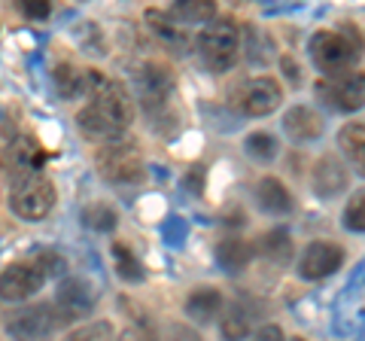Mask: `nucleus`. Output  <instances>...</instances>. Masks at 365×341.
Masks as SVG:
<instances>
[{
	"label": "nucleus",
	"mask_w": 365,
	"mask_h": 341,
	"mask_svg": "<svg viewBox=\"0 0 365 341\" xmlns=\"http://www.w3.org/2000/svg\"><path fill=\"white\" fill-rule=\"evenodd\" d=\"M250 341H287V335H283V329L277 323H265L250 335Z\"/></svg>",
	"instance_id": "2f4dec72"
},
{
	"label": "nucleus",
	"mask_w": 365,
	"mask_h": 341,
	"mask_svg": "<svg viewBox=\"0 0 365 341\" xmlns=\"http://www.w3.org/2000/svg\"><path fill=\"white\" fill-rule=\"evenodd\" d=\"M338 150L344 156V165L356 170L359 177H365V119H353L347 125H341Z\"/></svg>",
	"instance_id": "6ab92c4d"
},
{
	"label": "nucleus",
	"mask_w": 365,
	"mask_h": 341,
	"mask_svg": "<svg viewBox=\"0 0 365 341\" xmlns=\"http://www.w3.org/2000/svg\"><path fill=\"white\" fill-rule=\"evenodd\" d=\"M256 253L265 259L268 265H274V268H287V265L292 263V253H295L289 232L271 229L268 235H262L259 244H256Z\"/></svg>",
	"instance_id": "412c9836"
},
{
	"label": "nucleus",
	"mask_w": 365,
	"mask_h": 341,
	"mask_svg": "<svg viewBox=\"0 0 365 341\" xmlns=\"http://www.w3.org/2000/svg\"><path fill=\"white\" fill-rule=\"evenodd\" d=\"M46 283V271L40 268L37 259H28V263H13L0 271V299L9 305H21L34 299Z\"/></svg>",
	"instance_id": "9d476101"
},
{
	"label": "nucleus",
	"mask_w": 365,
	"mask_h": 341,
	"mask_svg": "<svg viewBox=\"0 0 365 341\" xmlns=\"http://www.w3.org/2000/svg\"><path fill=\"white\" fill-rule=\"evenodd\" d=\"M55 311H58L61 323H76V320H86V317L95 311L98 305V295L95 287L83 278H67L58 283V292H55Z\"/></svg>",
	"instance_id": "9b49d317"
},
{
	"label": "nucleus",
	"mask_w": 365,
	"mask_h": 341,
	"mask_svg": "<svg viewBox=\"0 0 365 341\" xmlns=\"http://www.w3.org/2000/svg\"><path fill=\"white\" fill-rule=\"evenodd\" d=\"M170 13L182 25H207L210 19H216V4H210V0H189V4H174Z\"/></svg>",
	"instance_id": "393cba45"
},
{
	"label": "nucleus",
	"mask_w": 365,
	"mask_h": 341,
	"mask_svg": "<svg viewBox=\"0 0 365 341\" xmlns=\"http://www.w3.org/2000/svg\"><path fill=\"white\" fill-rule=\"evenodd\" d=\"M244 153L259 165H271L280 156V141L268 131H253L244 138Z\"/></svg>",
	"instance_id": "b1692460"
},
{
	"label": "nucleus",
	"mask_w": 365,
	"mask_h": 341,
	"mask_svg": "<svg viewBox=\"0 0 365 341\" xmlns=\"http://www.w3.org/2000/svg\"><path fill=\"white\" fill-rule=\"evenodd\" d=\"M134 88H137V98H140L143 110L150 116H162V110L170 104V92H174V76L165 64L158 61H140L134 67Z\"/></svg>",
	"instance_id": "1a4fd4ad"
},
{
	"label": "nucleus",
	"mask_w": 365,
	"mask_h": 341,
	"mask_svg": "<svg viewBox=\"0 0 365 341\" xmlns=\"http://www.w3.org/2000/svg\"><path fill=\"white\" fill-rule=\"evenodd\" d=\"M146 25H150L153 37L162 43L165 49H170V52H186L189 49V43H192L189 25H182L170 9H146Z\"/></svg>",
	"instance_id": "2eb2a0df"
},
{
	"label": "nucleus",
	"mask_w": 365,
	"mask_h": 341,
	"mask_svg": "<svg viewBox=\"0 0 365 341\" xmlns=\"http://www.w3.org/2000/svg\"><path fill=\"white\" fill-rule=\"evenodd\" d=\"M83 223L91 225V229H98V232H113L119 223V213L113 210L110 204H88L83 210Z\"/></svg>",
	"instance_id": "c85d7f7f"
},
{
	"label": "nucleus",
	"mask_w": 365,
	"mask_h": 341,
	"mask_svg": "<svg viewBox=\"0 0 365 341\" xmlns=\"http://www.w3.org/2000/svg\"><path fill=\"white\" fill-rule=\"evenodd\" d=\"M21 13L28 19H43V16H49V4H31V0H25V4H21Z\"/></svg>",
	"instance_id": "473e14b6"
},
{
	"label": "nucleus",
	"mask_w": 365,
	"mask_h": 341,
	"mask_svg": "<svg viewBox=\"0 0 365 341\" xmlns=\"http://www.w3.org/2000/svg\"><path fill=\"white\" fill-rule=\"evenodd\" d=\"M95 165H98V174L104 177L107 183L131 186V183H140L146 177V162H143L140 146L128 143V141L101 146L98 156H95Z\"/></svg>",
	"instance_id": "423d86ee"
},
{
	"label": "nucleus",
	"mask_w": 365,
	"mask_h": 341,
	"mask_svg": "<svg viewBox=\"0 0 365 341\" xmlns=\"http://www.w3.org/2000/svg\"><path fill=\"white\" fill-rule=\"evenodd\" d=\"M311 189L317 198L332 201L350 189V168L341 156H319L311 168Z\"/></svg>",
	"instance_id": "ddd939ff"
},
{
	"label": "nucleus",
	"mask_w": 365,
	"mask_h": 341,
	"mask_svg": "<svg viewBox=\"0 0 365 341\" xmlns=\"http://www.w3.org/2000/svg\"><path fill=\"white\" fill-rule=\"evenodd\" d=\"M113 263H116V271L122 280L128 283H140L146 275H143V265L140 259L134 256V250H128V244H116L113 247Z\"/></svg>",
	"instance_id": "a878e982"
},
{
	"label": "nucleus",
	"mask_w": 365,
	"mask_h": 341,
	"mask_svg": "<svg viewBox=\"0 0 365 341\" xmlns=\"http://www.w3.org/2000/svg\"><path fill=\"white\" fill-rule=\"evenodd\" d=\"M289 341H304V338H289Z\"/></svg>",
	"instance_id": "72a5a7b5"
},
{
	"label": "nucleus",
	"mask_w": 365,
	"mask_h": 341,
	"mask_svg": "<svg viewBox=\"0 0 365 341\" xmlns=\"http://www.w3.org/2000/svg\"><path fill=\"white\" fill-rule=\"evenodd\" d=\"M247 46V58L253 61V64H268L274 58V46H271V40L265 37V31L262 28H247V40L241 43V49Z\"/></svg>",
	"instance_id": "bb28decb"
},
{
	"label": "nucleus",
	"mask_w": 365,
	"mask_h": 341,
	"mask_svg": "<svg viewBox=\"0 0 365 341\" xmlns=\"http://www.w3.org/2000/svg\"><path fill=\"white\" fill-rule=\"evenodd\" d=\"M195 49L207 71L228 73L237 64V55H241V28L235 25V19L216 16L198 31Z\"/></svg>",
	"instance_id": "7ed1b4c3"
},
{
	"label": "nucleus",
	"mask_w": 365,
	"mask_h": 341,
	"mask_svg": "<svg viewBox=\"0 0 365 341\" xmlns=\"http://www.w3.org/2000/svg\"><path fill=\"white\" fill-rule=\"evenodd\" d=\"M55 208V186L43 170H28V174H16L9 183V210L16 217L37 223L49 217Z\"/></svg>",
	"instance_id": "20e7f679"
},
{
	"label": "nucleus",
	"mask_w": 365,
	"mask_h": 341,
	"mask_svg": "<svg viewBox=\"0 0 365 341\" xmlns=\"http://www.w3.org/2000/svg\"><path fill=\"white\" fill-rule=\"evenodd\" d=\"M323 131H326L323 113L314 110L311 104H295L283 113V134L292 143H314L323 138Z\"/></svg>",
	"instance_id": "4468645a"
},
{
	"label": "nucleus",
	"mask_w": 365,
	"mask_h": 341,
	"mask_svg": "<svg viewBox=\"0 0 365 341\" xmlns=\"http://www.w3.org/2000/svg\"><path fill=\"white\" fill-rule=\"evenodd\" d=\"M64 323L52 302L25 305L6 320V335L13 341H49Z\"/></svg>",
	"instance_id": "0eeeda50"
},
{
	"label": "nucleus",
	"mask_w": 365,
	"mask_h": 341,
	"mask_svg": "<svg viewBox=\"0 0 365 341\" xmlns=\"http://www.w3.org/2000/svg\"><path fill=\"white\" fill-rule=\"evenodd\" d=\"M344 265V247L335 241H311L299 256V278L304 280H326Z\"/></svg>",
	"instance_id": "f8f14e48"
},
{
	"label": "nucleus",
	"mask_w": 365,
	"mask_h": 341,
	"mask_svg": "<svg viewBox=\"0 0 365 341\" xmlns=\"http://www.w3.org/2000/svg\"><path fill=\"white\" fill-rule=\"evenodd\" d=\"M225 311V295L216 287H195L186 295V317L195 323H216Z\"/></svg>",
	"instance_id": "f3484780"
},
{
	"label": "nucleus",
	"mask_w": 365,
	"mask_h": 341,
	"mask_svg": "<svg viewBox=\"0 0 365 341\" xmlns=\"http://www.w3.org/2000/svg\"><path fill=\"white\" fill-rule=\"evenodd\" d=\"M307 55L314 67L323 76H338L353 71V64L362 58V37L356 25H341V28H323L314 31L307 40Z\"/></svg>",
	"instance_id": "f03ea898"
},
{
	"label": "nucleus",
	"mask_w": 365,
	"mask_h": 341,
	"mask_svg": "<svg viewBox=\"0 0 365 341\" xmlns=\"http://www.w3.org/2000/svg\"><path fill=\"white\" fill-rule=\"evenodd\" d=\"M283 101V88L274 76H250L228 92V107L247 119L271 116Z\"/></svg>",
	"instance_id": "39448f33"
},
{
	"label": "nucleus",
	"mask_w": 365,
	"mask_h": 341,
	"mask_svg": "<svg viewBox=\"0 0 365 341\" xmlns=\"http://www.w3.org/2000/svg\"><path fill=\"white\" fill-rule=\"evenodd\" d=\"M256 256V244L241 241V238H228V241H220L216 247V263H220L225 271H241L253 263Z\"/></svg>",
	"instance_id": "4be33fe9"
},
{
	"label": "nucleus",
	"mask_w": 365,
	"mask_h": 341,
	"mask_svg": "<svg viewBox=\"0 0 365 341\" xmlns=\"http://www.w3.org/2000/svg\"><path fill=\"white\" fill-rule=\"evenodd\" d=\"M256 314L259 308L250 299H235L220 317V332L225 341H247L253 335V326H256Z\"/></svg>",
	"instance_id": "dca6fc26"
},
{
	"label": "nucleus",
	"mask_w": 365,
	"mask_h": 341,
	"mask_svg": "<svg viewBox=\"0 0 365 341\" xmlns=\"http://www.w3.org/2000/svg\"><path fill=\"white\" fill-rule=\"evenodd\" d=\"M67 341H116V326L110 320H91L86 326L73 329Z\"/></svg>",
	"instance_id": "c756f323"
},
{
	"label": "nucleus",
	"mask_w": 365,
	"mask_h": 341,
	"mask_svg": "<svg viewBox=\"0 0 365 341\" xmlns=\"http://www.w3.org/2000/svg\"><path fill=\"white\" fill-rule=\"evenodd\" d=\"M6 162H9V170H13L9 177L28 174V170H40V165H43L40 143L34 138H28V134H19V138L9 143V150H6Z\"/></svg>",
	"instance_id": "aec40b11"
},
{
	"label": "nucleus",
	"mask_w": 365,
	"mask_h": 341,
	"mask_svg": "<svg viewBox=\"0 0 365 341\" xmlns=\"http://www.w3.org/2000/svg\"><path fill=\"white\" fill-rule=\"evenodd\" d=\"M317 98L335 113H356L365 107V73L347 71L338 76H323L317 83Z\"/></svg>",
	"instance_id": "6e6552de"
},
{
	"label": "nucleus",
	"mask_w": 365,
	"mask_h": 341,
	"mask_svg": "<svg viewBox=\"0 0 365 341\" xmlns=\"http://www.w3.org/2000/svg\"><path fill=\"white\" fill-rule=\"evenodd\" d=\"M55 88L61 98H83L88 88V71H79L71 61L58 64L55 67Z\"/></svg>",
	"instance_id": "5701e85b"
},
{
	"label": "nucleus",
	"mask_w": 365,
	"mask_h": 341,
	"mask_svg": "<svg viewBox=\"0 0 365 341\" xmlns=\"http://www.w3.org/2000/svg\"><path fill=\"white\" fill-rule=\"evenodd\" d=\"M256 204H259V210L268 213V217H287V213H292V208H295L292 192L271 174L262 177L256 183Z\"/></svg>",
	"instance_id": "a211bd4d"
},
{
	"label": "nucleus",
	"mask_w": 365,
	"mask_h": 341,
	"mask_svg": "<svg viewBox=\"0 0 365 341\" xmlns=\"http://www.w3.org/2000/svg\"><path fill=\"white\" fill-rule=\"evenodd\" d=\"M162 341H204V338H201L192 326H186V323H170V326L165 329Z\"/></svg>",
	"instance_id": "7c9ffc66"
},
{
	"label": "nucleus",
	"mask_w": 365,
	"mask_h": 341,
	"mask_svg": "<svg viewBox=\"0 0 365 341\" xmlns=\"http://www.w3.org/2000/svg\"><path fill=\"white\" fill-rule=\"evenodd\" d=\"M86 107L76 113V128L83 138L95 141L101 146L119 143L128 134V125L134 119L131 95L119 79H110L98 71H88L86 88Z\"/></svg>",
	"instance_id": "f257e3e1"
},
{
	"label": "nucleus",
	"mask_w": 365,
	"mask_h": 341,
	"mask_svg": "<svg viewBox=\"0 0 365 341\" xmlns=\"http://www.w3.org/2000/svg\"><path fill=\"white\" fill-rule=\"evenodd\" d=\"M341 223H344L347 232H365V186H359L344 204V213H341Z\"/></svg>",
	"instance_id": "cd10ccee"
}]
</instances>
